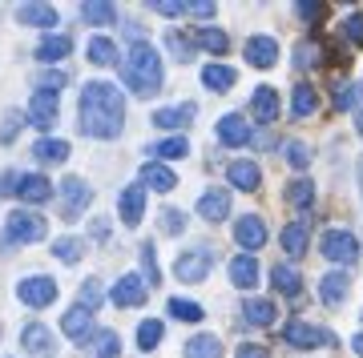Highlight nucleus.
Instances as JSON below:
<instances>
[{
    "instance_id": "nucleus-41",
    "label": "nucleus",
    "mask_w": 363,
    "mask_h": 358,
    "mask_svg": "<svg viewBox=\"0 0 363 358\" xmlns=\"http://www.w3.org/2000/svg\"><path fill=\"white\" fill-rule=\"evenodd\" d=\"M52 254L61 258L65 266H73V262H81V254H85V242H81V238H57V242H52Z\"/></svg>"
},
{
    "instance_id": "nucleus-50",
    "label": "nucleus",
    "mask_w": 363,
    "mask_h": 358,
    "mask_svg": "<svg viewBox=\"0 0 363 358\" xmlns=\"http://www.w3.org/2000/svg\"><path fill=\"white\" fill-rule=\"evenodd\" d=\"M157 226H162V233H182L186 230V214L182 209H162V221Z\"/></svg>"
},
{
    "instance_id": "nucleus-60",
    "label": "nucleus",
    "mask_w": 363,
    "mask_h": 358,
    "mask_svg": "<svg viewBox=\"0 0 363 358\" xmlns=\"http://www.w3.org/2000/svg\"><path fill=\"white\" fill-rule=\"evenodd\" d=\"M359 193H363V157H359Z\"/></svg>"
},
{
    "instance_id": "nucleus-16",
    "label": "nucleus",
    "mask_w": 363,
    "mask_h": 358,
    "mask_svg": "<svg viewBox=\"0 0 363 358\" xmlns=\"http://www.w3.org/2000/svg\"><path fill=\"white\" fill-rule=\"evenodd\" d=\"M226 181H230L234 190L255 193L262 185V169L255 166V161H247V157H242V161H230V166H226Z\"/></svg>"
},
{
    "instance_id": "nucleus-30",
    "label": "nucleus",
    "mask_w": 363,
    "mask_h": 358,
    "mask_svg": "<svg viewBox=\"0 0 363 358\" xmlns=\"http://www.w3.org/2000/svg\"><path fill=\"white\" fill-rule=\"evenodd\" d=\"M234 81H238V73H234L230 64H206V69H202V85H206L210 93H226Z\"/></svg>"
},
{
    "instance_id": "nucleus-33",
    "label": "nucleus",
    "mask_w": 363,
    "mask_h": 358,
    "mask_svg": "<svg viewBox=\"0 0 363 358\" xmlns=\"http://www.w3.org/2000/svg\"><path fill=\"white\" fill-rule=\"evenodd\" d=\"M279 242H283V250H286L291 258L307 254V226H303V221H291V226L279 233Z\"/></svg>"
},
{
    "instance_id": "nucleus-51",
    "label": "nucleus",
    "mask_w": 363,
    "mask_h": 358,
    "mask_svg": "<svg viewBox=\"0 0 363 358\" xmlns=\"http://www.w3.org/2000/svg\"><path fill=\"white\" fill-rule=\"evenodd\" d=\"M343 37H347L351 45H359V49H363V13H351L347 21H343Z\"/></svg>"
},
{
    "instance_id": "nucleus-6",
    "label": "nucleus",
    "mask_w": 363,
    "mask_h": 358,
    "mask_svg": "<svg viewBox=\"0 0 363 358\" xmlns=\"http://www.w3.org/2000/svg\"><path fill=\"white\" fill-rule=\"evenodd\" d=\"M283 342L295 346V350H311V346H335V334L323 330V326H311V322H286L283 326Z\"/></svg>"
},
{
    "instance_id": "nucleus-18",
    "label": "nucleus",
    "mask_w": 363,
    "mask_h": 358,
    "mask_svg": "<svg viewBox=\"0 0 363 358\" xmlns=\"http://www.w3.org/2000/svg\"><path fill=\"white\" fill-rule=\"evenodd\" d=\"M28 125L37 129H52L57 121V93H33V101H28Z\"/></svg>"
},
{
    "instance_id": "nucleus-36",
    "label": "nucleus",
    "mask_w": 363,
    "mask_h": 358,
    "mask_svg": "<svg viewBox=\"0 0 363 358\" xmlns=\"http://www.w3.org/2000/svg\"><path fill=\"white\" fill-rule=\"evenodd\" d=\"M291 109H295L298 121H307V117H311L315 109H319V97H315L311 85H295V101H291Z\"/></svg>"
},
{
    "instance_id": "nucleus-28",
    "label": "nucleus",
    "mask_w": 363,
    "mask_h": 358,
    "mask_svg": "<svg viewBox=\"0 0 363 358\" xmlns=\"http://www.w3.org/2000/svg\"><path fill=\"white\" fill-rule=\"evenodd\" d=\"M190 154V141L186 137H166V141H157V145H150V161H178V157Z\"/></svg>"
},
{
    "instance_id": "nucleus-25",
    "label": "nucleus",
    "mask_w": 363,
    "mask_h": 358,
    "mask_svg": "<svg viewBox=\"0 0 363 358\" xmlns=\"http://www.w3.org/2000/svg\"><path fill=\"white\" fill-rule=\"evenodd\" d=\"M49 197H52V181L45 173H25L21 178V202L40 205V202H49Z\"/></svg>"
},
{
    "instance_id": "nucleus-31",
    "label": "nucleus",
    "mask_w": 363,
    "mask_h": 358,
    "mask_svg": "<svg viewBox=\"0 0 363 358\" xmlns=\"http://www.w3.org/2000/svg\"><path fill=\"white\" fill-rule=\"evenodd\" d=\"M186 358H222V338L218 334H194L186 342Z\"/></svg>"
},
{
    "instance_id": "nucleus-1",
    "label": "nucleus",
    "mask_w": 363,
    "mask_h": 358,
    "mask_svg": "<svg viewBox=\"0 0 363 358\" xmlns=\"http://www.w3.org/2000/svg\"><path fill=\"white\" fill-rule=\"evenodd\" d=\"M77 117H81L77 125L85 137L109 141L125 129V97L109 81H85L81 101H77Z\"/></svg>"
},
{
    "instance_id": "nucleus-45",
    "label": "nucleus",
    "mask_w": 363,
    "mask_h": 358,
    "mask_svg": "<svg viewBox=\"0 0 363 358\" xmlns=\"http://www.w3.org/2000/svg\"><path fill=\"white\" fill-rule=\"evenodd\" d=\"M33 85H37V93H61L65 89V73L61 69H45V73H37Z\"/></svg>"
},
{
    "instance_id": "nucleus-4",
    "label": "nucleus",
    "mask_w": 363,
    "mask_h": 358,
    "mask_svg": "<svg viewBox=\"0 0 363 358\" xmlns=\"http://www.w3.org/2000/svg\"><path fill=\"white\" fill-rule=\"evenodd\" d=\"M319 254L327 258V262H335V266H355L359 262V242H355V233L351 230H327L323 238H319Z\"/></svg>"
},
{
    "instance_id": "nucleus-20",
    "label": "nucleus",
    "mask_w": 363,
    "mask_h": 358,
    "mask_svg": "<svg viewBox=\"0 0 363 358\" xmlns=\"http://www.w3.org/2000/svg\"><path fill=\"white\" fill-rule=\"evenodd\" d=\"M117 209H121V221L133 230V226L142 221V209H145V185H125V190H121Z\"/></svg>"
},
{
    "instance_id": "nucleus-27",
    "label": "nucleus",
    "mask_w": 363,
    "mask_h": 358,
    "mask_svg": "<svg viewBox=\"0 0 363 358\" xmlns=\"http://www.w3.org/2000/svg\"><path fill=\"white\" fill-rule=\"evenodd\" d=\"M271 282H274V290L279 294H286V298H298V290H303V278H298V270L295 266H279L274 262V270H271Z\"/></svg>"
},
{
    "instance_id": "nucleus-22",
    "label": "nucleus",
    "mask_w": 363,
    "mask_h": 358,
    "mask_svg": "<svg viewBox=\"0 0 363 358\" xmlns=\"http://www.w3.org/2000/svg\"><path fill=\"white\" fill-rule=\"evenodd\" d=\"M230 282L238 290H255V286H259V262H255V254L230 258Z\"/></svg>"
},
{
    "instance_id": "nucleus-2",
    "label": "nucleus",
    "mask_w": 363,
    "mask_h": 358,
    "mask_svg": "<svg viewBox=\"0 0 363 358\" xmlns=\"http://www.w3.org/2000/svg\"><path fill=\"white\" fill-rule=\"evenodd\" d=\"M121 81H125V89H133L138 97H154V93H162L166 73H162V57H157L154 45H145V40L133 45L130 57L121 61Z\"/></svg>"
},
{
    "instance_id": "nucleus-14",
    "label": "nucleus",
    "mask_w": 363,
    "mask_h": 358,
    "mask_svg": "<svg viewBox=\"0 0 363 358\" xmlns=\"http://www.w3.org/2000/svg\"><path fill=\"white\" fill-rule=\"evenodd\" d=\"M242 52H247L250 69H274L279 64V40L274 37H250Z\"/></svg>"
},
{
    "instance_id": "nucleus-44",
    "label": "nucleus",
    "mask_w": 363,
    "mask_h": 358,
    "mask_svg": "<svg viewBox=\"0 0 363 358\" xmlns=\"http://www.w3.org/2000/svg\"><path fill=\"white\" fill-rule=\"evenodd\" d=\"M93 350H97V358H117L121 354V338H117V330H97Z\"/></svg>"
},
{
    "instance_id": "nucleus-46",
    "label": "nucleus",
    "mask_w": 363,
    "mask_h": 358,
    "mask_svg": "<svg viewBox=\"0 0 363 358\" xmlns=\"http://www.w3.org/2000/svg\"><path fill=\"white\" fill-rule=\"evenodd\" d=\"M286 166L291 169H307L311 166V149L303 141H286Z\"/></svg>"
},
{
    "instance_id": "nucleus-42",
    "label": "nucleus",
    "mask_w": 363,
    "mask_h": 358,
    "mask_svg": "<svg viewBox=\"0 0 363 358\" xmlns=\"http://www.w3.org/2000/svg\"><path fill=\"white\" fill-rule=\"evenodd\" d=\"M166 310L178 322H202V306H198V302H190V298H169Z\"/></svg>"
},
{
    "instance_id": "nucleus-24",
    "label": "nucleus",
    "mask_w": 363,
    "mask_h": 358,
    "mask_svg": "<svg viewBox=\"0 0 363 358\" xmlns=\"http://www.w3.org/2000/svg\"><path fill=\"white\" fill-rule=\"evenodd\" d=\"M16 21H21V25H33V28L61 25V16H57L52 4H21V8H16Z\"/></svg>"
},
{
    "instance_id": "nucleus-17",
    "label": "nucleus",
    "mask_w": 363,
    "mask_h": 358,
    "mask_svg": "<svg viewBox=\"0 0 363 358\" xmlns=\"http://www.w3.org/2000/svg\"><path fill=\"white\" fill-rule=\"evenodd\" d=\"M250 137H255V133H250V121L242 113H226L218 121V141H222V145L238 149V145H247Z\"/></svg>"
},
{
    "instance_id": "nucleus-21",
    "label": "nucleus",
    "mask_w": 363,
    "mask_h": 358,
    "mask_svg": "<svg viewBox=\"0 0 363 358\" xmlns=\"http://www.w3.org/2000/svg\"><path fill=\"white\" fill-rule=\"evenodd\" d=\"M347 294H351V278L343 274V270L323 274V282H319V298H323V306H339Z\"/></svg>"
},
{
    "instance_id": "nucleus-37",
    "label": "nucleus",
    "mask_w": 363,
    "mask_h": 358,
    "mask_svg": "<svg viewBox=\"0 0 363 358\" xmlns=\"http://www.w3.org/2000/svg\"><path fill=\"white\" fill-rule=\"evenodd\" d=\"M166 45H169V52H174L182 64L194 61V49H198V40H194V37H186V33H178V28H174V33H166Z\"/></svg>"
},
{
    "instance_id": "nucleus-15",
    "label": "nucleus",
    "mask_w": 363,
    "mask_h": 358,
    "mask_svg": "<svg viewBox=\"0 0 363 358\" xmlns=\"http://www.w3.org/2000/svg\"><path fill=\"white\" fill-rule=\"evenodd\" d=\"M198 218L210 221V226H218V221L230 218V193L226 190H210L198 197Z\"/></svg>"
},
{
    "instance_id": "nucleus-13",
    "label": "nucleus",
    "mask_w": 363,
    "mask_h": 358,
    "mask_svg": "<svg viewBox=\"0 0 363 358\" xmlns=\"http://www.w3.org/2000/svg\"><path fill=\"white\" fill-rule=\"evenodd\" d=\"M21 346H25L33 358H49L52 350H57V342H52V330L45 326V322H28L25 330H21Z\"/></svg>"
},
{
    "instance_id": "nucleus-19",
    "label": "nucleus",
    "mask_w": 363,
    "mask_h": 358,
    "mask_svg": "<svg viewBox=\"0 0 363 358\" xmlns=\"http://www.w3.org/2000/svg\"><path fill=\"white\" fill-rule=\"evenodd\" d=\"M194 113H198V105H194V101H186V105H169V109H157L150 121H154L157 129H186L190 121H194Z\"/></svg>"
},
{
    "instance_id": "nucleus-56",
    "label": "nucleus",
    "mask_w": 363,
    "mask_h": 358,
    "mask_svg": "<svg viewBox=\"0 0 363 358\" xmlns=\"http://www.w3.org/2000/svg\"><path fill=\"white\" fill-rule=\"evenodd\" d=\"M234 358H271V350H267L262 342H242Z\"/></svg>"
},
{
    "instance_id": "nucleus-8",
    "label": "nucleus",
    "mask_w": 363,
    "mask_h": 358,
    "mask_svg": "<svg viewBox=\"0 0 363 358\" xmlns=\"http://www.w3.org/2000/svg\"><path fill=\"white\" fill-rule=\"evenodd\" d=\"M89 202H93V190L81 178H65V181H61V214H65V221H77L81 209H85Z\"/></svg>"
},
{
    "instance_id": "nucleus-57",
    "label": "nucleus",
    "mask_w": 363,
    "mask_h": 358,
    "mask_svg": "<svg viewBox=\"0 0 363 358\" xmlns=\"http://www.w3.org/2000/svg\"><path fill=\"white\" fill-rule=\"evenodd\" d=\"M150 8H154V13H162V16H182V13H186V4H174V0H154Z\"/></svg>"
},
{
    "instance_id": "nucleus-43",
    "label": "nucleus",
    "mask_w": 363,
    "mask_h": 358,
    "mask_svg": "<svg viewBox=\"0 0 363 358\" xmlns=\"http://www.w3.org/2000/svg\"><path fill=\"white\" fill-rule=\"evenodd\" d=\"M162 334H166V326H162V322L145 318L142 326H138V346H142V350H154V346L162 342Z\"/></svg>"
},
{
    "instance_id": "nucleus-11",
    "label": "nucleus",
    "mask_w": 363,
    "mask_h": 358,
    "mask_svg": "<svg viewBox=\"0 0 363 358\" xmlns=\"http://www.w3.org/2000/svg\"><path fill=\"white\" fill-rule=\"evenodd\" d=\"M61 330L73 338V342H93L97 338V326H93V310H85V306H73V310H65L61 314Z\"/></svg>"
},
{
    "instance_id": "nucleus-9",
    "label": "nucleus",
    "mask_w": 363,
    "mask_h": 358,
    "mask_svg": "<svg viewBox=\"0 0 363 358\" xmlns=\"http://www.w3.org/2000/svg\"><path fill=\"white\" fill-rule=\"evenodd\" d=\"M279 89L274 85H259V89L250 93V105H247V113L255 117V121H262V125H274L279 121Z\"/></svg>"
},
{
    "instance_id": "nucleus-35",
    "label": "nucleus",
    "mask_w": 363,
    "mask_h": 358,
    "mask_svg": "<svg viewBox=\"0 0 363 358\" xmlns=\"http://www.w3.org/2000/svg\"><path fill=\"white\" fill-rule=\"evenodd\" d=\"M286 202L295 205V209H311L315 205V185L307 178H295L291 185H286Z\"/></svg>"
},
{
    "instance_id": "nucleus-47",
    "label": "nucleus",
    "mask_w": 363,
    "mask_h": 358,
    "mask_svg": "<svg viewBox=\"0 0 363 358\" xmlns=\"http://www.w3.org/2000/svg\"><path fill=\"white\" fill-rule=\"evenodd\" d=\"M28 117H21L16 113V109H9V113H4V121H0V145H9V141L16 137V129L25 125Z\"/></svg>"
},
{
    "instance_id": "nucleus-26",
    "label": "nucleus",
    "mask_w": 363,
    "mask_h": 358,
    "mask_svg": "<svg viewBox=\"0 0 363 358\" xmlns=\"http://www.w3.org/2000/svg\"><path fill=\"white\" fill-rule=\"evenodd\" d=\"M142 185H150V190H157V193H169L174 185H178V178H174V169L162 166V161H145L142 166Z\"/></svg>"
},
{
    "instance_id": "nucleus-29",
    "label": "nucleus",
    "mask_w": 363,
    "mask_h": 358,
    "mask_svg": "<svg viewBox=\"0 0 363 358\" xmlns=\"http://www.w3.org/2000/svg\"><path fill=\"white\" fill-rule=\"evenodd\" d=\"M33 154H37L40 166H61V161L69 157V141H61V137H40Z\"/></svg>"
},
{
    "instance_id": "nucleus-38",
    "label": "nucleus",
    "mask_w": 363,
    "mask_h": 358,
    "mask_svg": "<svg viewBox=\"0 0 363 358\" xmlns=\"http://www.w3.org/2000/svg\"><path fill=\"white\" fill-rule=\"evenodd\" d=\"M331 101H335V109H355V105L363 101V85L339 81V85H335V93H331Z\"/></svg>"
},
{
    "instance_id": "nucleus-10",
    "label": "nucleus",
    "mask_w": 363,
    "mask_h": 358,
    "mask_svg": "<svg viewBox=\"0 0 363 358\" xmlns=\"http://www.w3.org/2000/svg\"><path fill=\"white\" fill-rule=\"evenodd\" d=\"M145 294H150V282L138 278V274H125V278L113 282V290H109V302L113 306H142Z\"/></svg>"
},
{
    "instance_id": "nucleus-32",
    "label": "nucleus",
    "mask_w": 363,
    "mask_h": 358,
    "mask_svg": "<svg viewBox=\"0 0 363 358\" xmlns=\"http://www.w3.org/2000/svg\"><path fill=\"white\" fill-rule=\"evenodd\" d=\"M274 302H267V298H247V306H242V318L250 322V326H271L274 322Z\"/></svg>"
},
{
    "instance_id": "nucleus-39",
    "label": "nucleus",
    "mask_w": 363,
    "mask_h": 358,
    "mask_svg": "<svg viewBox=\"0 0 363 358\" xmlns=\"http://www.w3.org/2000/svg\"><path fill=\"white\" fill-rule=\"evenodd\" d=\"M194 40H198V49L214 52V57H222V52H226V45H230L222 28H198V37H194Z\"/></svg>"
},
{
    "instance_id": "nucleus-53",
    "label": "nucleus",
    "mask_w": 363,
    "mask_h": 358,
    "mask_svg": "<svg viewBox=\"0 0 363 358\" xmlns=\"http://www.w3.org/2000/svg\"><path fill=\"white\" fill-rule=\"evenodd\" d=\"M21 178H25V173H16V169H4V173H0V197H9V193H21Z\"/></svg>"
},
{
    "instance_id": "nucleus-54",
    "label": "nucleus",
    "mask_w": 363,
    "mask_h": 358,
    "mask_svg": "<svg viewBox=\"0 0 363 358\" xmlns=\"http://www.w3.org/2000/svg\"><path fill=\"white\" fill-rule=\"evenodd\" d=\"M319 61V49H315V45H307V40H303V45H298L295 49V64L298 69H307V64H315Z\"/></svg>"
},
{
    "instance_id": "nucleus-34",
    "label": "nucleus",
    "mask_w": 363,
    "mask_h": 358,
    "mask_svg": "<svg viewBox=\"0 0 363 358\" xmlns=\"http://www.w3.org/2000/svg\"><path fill=\"white\" fill-rule=\"evenodd\" d=\"M81 21H85V25H113L117 8L105 4V0H89V4H81Z\"/></svg>"
},
{
    "instance_id": "nucleus-48",
    "label": "nucleus",
    "mask_w": 363,
    "mask_h": 358,
    "mask_svg": "<svg viewBox=\"0 0 363 358\" xmlns=\"http://www.w3.org/2000/svg\"><path fill=\"white\" fill-rule=\"evenodd\" d=\"M77 306H85V310H97V306H101V286H97V278L81 282V302H77Z\"/></svg>"
},
{
    "instance_id": "nucleus-23",
    "label": "nucleus",
    "mask_w": 363,
    "mask_h": 358,
    "mask_svg": "<svg viewBox=\"0 0 363 358\" xmlns=\"http://www.w3.org/2000/svg\"><path fill=\"white\" fill-rule=\"evenodd\" d=\"M69 52H73V40H69L65 33H49V37L37 45V61L40 64H57V61H65Z\"/></svg>"
},
{
    "instance_id": "nucleus-58",
    "label": "nucleus",
    "mask_w": 363,
    "mask_h": 358,
    "mask_svg": "<svg viewBox=\"0 0 363 358\" xmlns=\"http://www.w3.org/2000/svg\"><path fill=\"white\" fill-rule=\"evenodd\" d=\"M351 350H355V354H359V358H363V330H359V334H355V338H351Z\"/></svg>"
},
{
    "instance_id": "nucleus-3",
    "label": "nucleus",
    "mask_w": 363,
    "mask_h": 358,
    "mask_svg": "<svg viewBox=\"0 0 363 358\" xmlns=\"http://www.w3.org/2000/svg\"><path fill=\"white\" fill-rule=\"evenodd\" d=\"M45 218H40L37 209H13L9 214V226L0 233V254H9L13 246H28V242H40L45 238Z\"/></svg>"
},
{
    "instance_id": "nucleus-55",
    "label": "nucleus",
    "mask_w": 363,
    "mask_h": 358,
    "mask_svg": "<svg viewBox=\"0 0 363 358\" xmlns=\"http://www.w3.org/2000/svg\"><path fill=\"white\" fill-rule=\"evenodd\" d=\"M186 13L198 16V21H210V16H214V4H210V0H190V4H186Z\"/></svg>"
},
{
    "instance_id": "nucleus-12",
    "label": "nucleus",
    "mask_w": 363,
    "mask_h": 358,
    "mask_svg": "<svg viewBox=\"0 0 363 358\" xmlns=\"http://www.w3.org/2000/svg\"><path fill=\"white\" fill-rule=\"evenodd\" d=\"M234 242L242 246L247 254H255V250H262V246H267V226H262L259 214H247V218L234 221Z\"/></svg>"
},
{
    "instance_id": "nucleus-52",
    "label": "nucleus",
    "mask_w": 363,
    "mask_h": 358,
    "mask_svg": "<svg viewBox=\"0 0 363 358\" xmlns=\"http://www.w3.org/2000/svg\"><path fill=\"white\" fill-rule=\"evenodd\" d=\"M295 13L303 16V21H323L327 4H323V0H298V4H295Z\"/></svg>"
},
{
    "instance_id": "nucleus-59",
    "label": "nucleus",
    "mask_w": 363,
    "mask_h": 358,
    "mask_svg": "<svg viewBox=\"0 0 363 358\" xmlns=\"http://www.w3.org/2000/svg\"><path fill=\"white\" fill-rule=\"evenodd\" d=\"M355 133H359V137H363V105H359V109H355Z\"/></svg>"
},
{
    "instance_id": "nucleus-40",
    "label": "nucleus",
    "mask_w": 363,
    "mask_h": 358,
    "mask_svg": "<svg viewBox=\"0 0 363 358\" xmlns=\"http://www.w3.org/2000/svg\"><path fill=\"white\" fill-rule=\"evenodd\" d=\"M85 52H89L93 64H113V61H117V45H113L109 37H93Z\"/></svg>"
},
{
    "instance_id": "nucleus-5",
    "label": "nucleus",
    "mask_w": 363,
    "mask_h": 358,
    "mask_svg": "<svg viewBox=\"0 0 363 358\" xmlns=\"http://www.w3.org/2000/svg\"><path fill=\"white\" fill-rule=\"evenodd\" d=\"M214 250L210 246H194V250H182L178 262H174V274L178 282H206V274L214 270Z\"/></svg>"
},
{
    "instance_id": "nucleus-7",
    "label": "nucleus",
    "mask_w": 363,
    "mask_h": 358,
    "mask_svg": "<svg viewBox=\"0 0 363 358\" xmlns=\"http://www.w3.org/2000/svg\"><path fill=\"white\" fill-rule=\"evenodd\" d=\"M16 298H21L25 306H33V310L52 306V298H57V282H52V278H45V274L21 278V286H16Z\"/></svg>"
},
{
    "instance_id": "nucleus-49",
    "label": "nucleus",
    "mask_w": 363,
    "mask_h": 358,
    "mask_svg": "<svg viewBox=\"0 0 363 358\" xmlns=\"http://www.w3.org/2000/svg\"><path fill=\"white\" fill-rule=\"evenodd\" d=\"M142 270H145V282H150V286H157V282H162V270H157L154 246H142Z\"/></svg>"
}]
</instances>
